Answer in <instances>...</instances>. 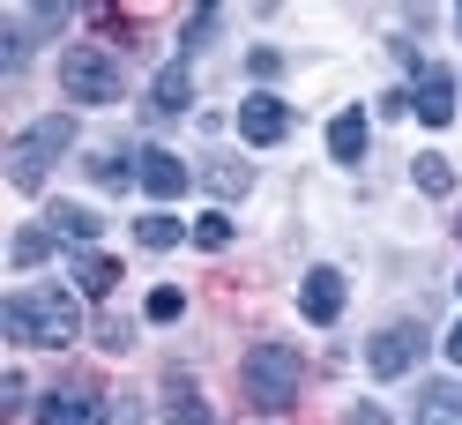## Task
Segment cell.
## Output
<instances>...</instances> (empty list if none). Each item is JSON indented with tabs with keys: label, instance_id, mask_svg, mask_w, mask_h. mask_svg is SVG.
I'll return each instance as SVG.
<instances>
[{
	"label": "cell",
	"instance_id": "9a60e30c",
	"mask_svg": "<svg viewBox=\"0 0 462 425\" xmlns=\"http://www.w3.org/2000/svg\"><path fill=\"white\" fill-rule=\"evenodd\" d=\"M134 239L150 246V254H164V246H180V239H194V224H180V217H134Z\"/></svg>",
	"mask_w": 462,
	"mask_h": 425
},
{
	"label": "cell",
	"instance_id": "8fae6325",
	"mask_svg": "<svg viewBox=\"0 0 462 425\" xmlns=\"http://www.w3.org/2000/svg\"><path fill=\"white\" fill-rule=\"evenodd\" d=\"M365 134H373V127H365V112H358V105H343L336 120H328V157H336V164H358V157H365Z\"/></svg>",
	"mask_w": 462,
	"mask_h": 425
},
{
	"label": "cell",
	"instance_id": "44dd1931",
	"mask_svg": "<svg viewBox=\"0 0 462 425\" xmlns=\"http://www.w3.org/2000/svg\"><path fill=\"white\" fill-rule=\"evenodd\" d=\"M418 425H462V395L455 388H432L425 403H418Z\"/></svg>",
	"mask_w": 462,
	"mask_h": 425
},
{
	"label": "cell",
	"instance_id": "d6986e66",
	"mask_svg": "<svg viewBox=\"0 0 462 425\" xmlns=\"http://www.w3.org/2000/svg\"><path fill=\"white\" fill-rule=\"evenodd\" d=\"M411 180H418V194H432V202H440V194H455V164H448V157H418Z\"/></svg>",
	"mask_w": 462,
	"mask_h": 425
},
{
	"label": "cell",
	"instance_id": "484cf974",
	"mask_svg": "<svg viewBox=\"0 0 462 425\" xmlns=\"http://www.w3.org/2000/svg\"><path fill=\"white\" fill-rule=\"evenodd\" d=\"M23 395H31V388H23V374H8V381H0V411L15 418V411H23Z\"/></svg>",
	"mask_w": 462,
	"mask_h": 425
},
{
	"label": "cell",
	"instance_id": "ffe728a7",
	"mask_svg": "<svg viewBox=\"0 0 462 425\" xmlns=\"http://www.w3.org/2000/svg\"><path fill=\"white\" fill-rule=\"evenodd\" d=\"M90 180H97V187H127V180H142V164H127L120 150H97V157H90Z\"/></svg>",
	"mask_w": 462,
	"mask_h": 425
},
{
	"label": "cell",
	"instance_id": "7402d4cb",
	"mask_svg": "<svg viewBox=\"0 0 462 425\" xmlns=\"http://www.w3.org/2000/svg\"><path fill=\"white\" fill-rule=\"evenodd\" d=\"M45 254H52V232H45V224H23V232H15V269H38Z\"/></svg>",
	"mask_w": 462,
	"mask_h": 425
},
{
	"label": "cell",
	"instance_id": "4316f807",
	"mask_svg": "<svg viewBox=\"0 0 462 425\" xmlns=\"http://www.w3.org/2000/svg\"><path fill=\"white\" fill-rule=\"evenodd\" d=\"M448 358H455V365H462V321H455V328H448Z\"/></svg>",
	"mask_w": 462,
	"mask_h": 425
},
{
	"label": "cell",
	"instance_id": "ba28073f",
	"mask_svg": "<svg viewBox=\"0 0 462 425\" xmlns=\"http://www.w3.org/2000/svg\"><path fill=\"white\" fill-rule=\"evenodd\" d=\"M411 112H418L425 127H448V120H455V75H448V68H425L418 90H411Z\"/></svg>",
	"mask_w": 462,
	"mask_h": 425
},
{
	"label": "cell",
	"instance_id": "9c48e42d",
	"mask_svg": "<svg viewBox=\"0 0 462 425\" xmlns=\"http://www.w3.org/2000/svg\"><path fill=\"white\" fill-rule=\"evenodd\" d=\"M38 425H105V403L90 388H52L38 403Z\"/></svg>",
	"mask_w": 462,
	"mask_h": 425
},
{
	"label": "cell",
	"instance_id": "cb8c5ba5",
	"mask_svg": "<svg viewBox=\"0 0 462 425\" xmlns=\"http://www.w3.org/2000/svg\"><path fill=\"white\" fill-rule=\"evenodd\" d=\"M194 246L224 254V246H231V217H201V224H194Z\"/></svg>",
	"mask_w": 462,
	"mask_h": 425
},
{
	"label": "cell",
	"instance_id": "6da1fadb",
	"mask_svg": "<svg viewBox=\"0 0 462 425\" xmlns=\"http://www.w3.org/2000/svg\"><path fill=\"white\" fill-rule=\"evenodd\" d=\"M0 321H8L15 344L68 351L75 336H82V306H75V291H60V283H31V291H15L8 306H0Z\"/></svg>",
	"mask_w": 462,
	"mask_h": 425
},
{
	"label": "cell",
	"instance_id": "603a6c76",
	"mask_svg": "<svg viewBox=\"0 0 462 425\" xmlns=\"http://www.w3.org/2000/svg\"><path fill=\"white\" fill-rule=\"evenodd\" d=\"M187 314V291H180V283H157V291H150V321H180Z\"/></svg>",
	"mask_w": 462,
	"mask_h": 425
},
{
	"label": "cell",
	"instance_id": "277c9868",
	"mask_svg": "<svg viewBox=\"0 0 462 425\" xmlns=\"http://www.w3.org/2000/svg\"><path fill=\"white\" fill-rule=\"evenodd\" d=\"M418 358H425V328H411V321H395V328H381V336L365 344V365H373V381H402Z\"/></svg>",
	"mask_w": 462,
	"mask_h": 425
},
{
	"label": "cell",
	"instance_id": "2e32d148",
	"mask_svg": "<svg viewBox=\"0 0 462 425\" xmlns=\"http://www.w3.org/2000/svg\"><path fill=\"white\" fill-rule=\"evenodd\" d=\"M157 112H187L194 105V75H187V60H171L164 75H157V97H150Z\"/></svg>",
	"mask_w": 462,
	"mask_h": 425
},
{
	"label": "cell",
	"instance_id": "7c38bea8",
	"mask_svg": "<svg viewBox=\"0 0 462 425\" xmlns=\"http://www.w3.org/2000/svg\"><path fill=\"white\" fill-rule=\"evenodd\" d=\"M23 142H31V150L52 164L60 150H75V120H68V112H45V120H31V127H23Z\"/></svg>",
	"mask_w": 462,
	"mask_h": 425
},
{
	"label": "cell",
	"instance_id": "5b68a950",
	"mask_svg": "<svg viewBox=\"0 0 462 425\" xmlns=\"http://www.w3.org/2000/svg\"><path fill=\"white\" fill-rule=\"evenodd\" d=\"M239 134L254 142V150H269V142H283V134H291V105H283V97H269V90L239 97Z\"/></svg>",
	"mask_w": 462,
	"mask_h": 425
},
{
	"label": "cell",
	"instance_id": "d4e9b609",
	"mask_svg": "<svg viewBox=\"0 0 462 425\" xmlns=\"http://www.w3.org/2000/svg\"><path fill=\"white\" fill-rule=\"evenodd\" d=\"M97 344H105V351H127L134 336H127V321H120V314H105V321H97Z\"/></svg>",
	"mask_w": 462,
	"mask_h": 425
},
{
	"label": "cell",
	"instance_id": "30bf717a",
	"mask_svg": "<svg viewBox=\"0 0 462 425\" xmlns=\"http://www.w3.org/2000/svg\"><path fill=\"white\" fill-rule=\"evenodd\" d=\"M45 232L90 254V246H97V232H105V217H97V209H82V202H52V209H45Z\"/></svg>",
	"mask_w": 462,
	"mask_h": 425
},
{
	"label": "cell",
	"instance_id": "4fadbf2b",
	"mask_svg": "<svg viewBox=\"0 0 462 425\" xmlns=\"http://www.w3.org/2000/svg\"><path fill=\"white\" fill-rule=\"evenodd\" d=\"M75 283H82V299H112V283H120V262L112 254H75Z\"/></svg>",
	"mask_w": 462,
	"mask_h": 425
},
{
	"label": "cell",
	"instance_id": "5bb4252c",
	"mask_svg": "<svg viewBox=\"0 0 462 425\" xmlns=\"http://www.w3.org/2000/svg\"><path fill=\"white\" fill-rule=\"evenodd\" d=\"M164 425H217V418H209V403H201V395H194L180 374L164 381Z\"/></svg>",
	"mask_w": 462,
	"mask_h": 425
},
{
	"label": "cell",
	"instance_id": "ac0fdd59",
	"mask_svg": "<svg viewBox=\"0 0 462 425\" xmlns=\"http://www.w3.org/2000/svg\"><path fill=\"white\" fill-rule=\"evenodd\" d=\"M201 180H209V194H224V202H231V194H246V187H254V164H239V157H217Z\"/></svg>",
	"mask_w": 462,
	"mask_h": 425
},
{
	"label": "cell",
	"instance_id": "52a82bcc",
	"mask_svg": "<svg viewBox=\"0 0 462 425\" xmlns=\"http://www.w3.org/2000/svg\"><path fill=\"white\" fill-rule=\"evenodd\" d=\"M134 164H142V194H150V202H180V194H187V180H194L171 150H142Z\"/></svg>",
	"mask_w": 462,
	"mask_h": 425
},
{
	"label": "cell",
	"instance_id": "7a4b0ae2",
	"mask_svg": "<svg viewBox=\"0 0 462 425\" xmlns=\"http://www.w3.org/2000/svg\"><path fill=\"white\" fill-rule=\"evenodd\" d=\"M239 381H246L254 411H291L299 388H306V358H299V344H254L246 365H239Z\"/></svg>",
	"mask_w": 462,
	"mask_h": 425
},
{
	"label": "cell",
	"instance_id": "8992f818",
	"mask_svg": "<svg viewBox=\"0 0 462 425\" xmlns=\"http://www.w3.org/2000/svg\"><path fill=\"white\" fill-rule=\"evenodd\" d=\"M343 269H306V283H299V314L313 321V328H328L336 314H343Z\"/></svg>",
	"mask_w": 462,
	"mask_h": 425
},
{
	"label": "cell",
	"instance_id": "e0dca14e",
	"mask_svg": "<svg viewBox=\"0 0 462 425\" xmlns=\"http://www.w3.org/2000/svg\"><path fill=\"white\" fill-rule=\"evenodd\" d=\"M8 180H15L23 194H38V187H45V157H38L23 134H15V150H8Z\"/></svg>",
	"mask_w": 462,
	"mask_h": 425
},
{
	"label": "cell",
	"instance_id": "3957f363",
	"mask_svg": "<svg viewBox=\"0 0 462 425\" xmlns=\"http://www.w3.org/2000/svg\"><path fill=\"white\" fill-rule=\"evenodd\" d=\"M60 90L75 105H120V60L97 45H68L60 52Z\"/></svg>",
	"mask_w": 462,
	"mask_h": 425
}]
</instances>
